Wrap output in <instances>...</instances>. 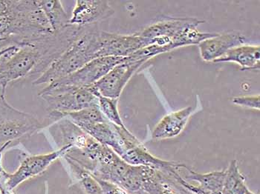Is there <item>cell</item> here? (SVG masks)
Wrapping results in <instances>:
<instances>
[{
  "label": "cell",
  "mask_w": 260,
  "mask_h": 194,
  "mask_svg": "<svg viewBox=\"0 0 260 194\" xmlns=\"http://www.w3.org/2000/svg\"><path fill=\"white\" fill-rule=\"evenodd\" d=\"M210 194H223L222 191L216 192V193H213Z\"/></svg>",
  "instance_id": "25"
},
{
  "label": "cell",
  "mask_w": 260,
  "mask_h": 194,
  "mask_svg": "<svg viewBox=\"0 0 260 194\" xmlns=\"http://www.w3.org/2000/svg\"><path fill=\"white\" fill-rule=\"evenodd\" d=\"M115 14L108 1L105 0H78L70 17L71 25L85 27L98 24Z\"/></svg>",
  "instance_id": "10"
},
{
  "label": "cell",
  "mask_w": 260,
  "mask_h": 194,
  "mask_svg": "<svg viewBox=\"0 0 260 194\" xmlns=\"http://www.w3.org/2000/svg\"><path fill=\"white\" fill-rule=\"evenodd\" d=\"M236 62L240 65L241 70L259 69L260 48L259 46L242 45L231 49L223 57L213 62Z\"/></svg>",
  "instance_id": "14"
},
{
  "label": "cell",
  "mask_w": 260,
  "mask_h": 194,
  "mask_svg": "<svg viewBox=\"0 0 260 194\" xmlns=\"http://www.w3.org/2000/svg\"><path fill=\"white\" fill-rule=\"evenodd\" d=\"M98 182L100 184L101 189H102L104 194H129L124 189L120 187L118 184L112 183L108 181L103 180V179H98Z\"/></svg>",
  "instance_id": "22"
},
{
  "label": "cell",
  "mask_w": 260,
  "mask_h": 194,
  "mask_svg": "<svg viewBox=\"0 0 260 194\" xmlns=\"http://www.w3.org/2000/svg\"><path fill=\"white\" fill-rule=\"evenodd\" d=\"M82 130L102 145L110 147L119 157L122 154L123 142L118 126L107 120L89 125Z\"/></svg>",
  "instance_id": "13"
},
{
  "label": "cell",
  "mask_w": 260,
  "mask_h": 194,
  "mask_svg": "<svg viewBox=\"0 0 260 194\" xmlns=\"http://www.w3.org/2000/svg\"><path fill=\"white\" fill-rule=\"evenodd\" d=\"M233 103L241 107L259 110L260 96H244V97H234L232 100Z\"/></svg>",
  "instance_id": "21"
},
{
  "label": "cell",
  "mask_w": 260,
  "mask_h": 194,
  "mask_svg": "<svg viewBox=\"0 0 260 194\" xmlns=\"http://www.w3.org/2000/svg\"><path fill=\"white\" fill-rule=\"evenodd\" d=\"M64 118L69 119L77 126L79 127L80 129L89 125L107 121V119L101 113L99 105L67 113Z\"/></svg>",
  "instance_id": "19"
},
{
  "label": "cell",
  "mask_w": 260,
  "mask_h": 194,
  "mask_svg": "<svg viewBox=\"0 0 260 194\" xmlns=\"http://www.w3.org/2000/svg\"><path fill=\"white\" fill-rule=\"evenodd\" d=\"M183 171L185 173L186 181H193L198 182L199 187L205 193L210 194L222 191L225 178V170L220 171H213L208 174H199L192 171L188 167L184 166Z\"/></svg>",
  "instance_id": "15"
},
{
  "label": "cell",
  "mask_w": 260,
  "mask_h": 194,
  "mask_svg": "<svg viewBox=\"0 0 260 194\" xmlns=\"http://www.w3.org/2000/svg\"><path fill=\"white\" fill-rule=\"evenodd\" d=\"M118 131L123 142V152L120 157L128 164L168 171H177L182 166L183 164L165 161L152 155L126 127L118 126Z\"/></svg>",
  "instance_id": "5"
},
{
  "label": "cell",
  "mask_w": 260,
  "mask_h": 194,
  "mask_svg": "<svg viewBox=\"0 0 260 194\" xmlns=\"http://www.w3.org/2000/svg\"><path fill=\"white\" fill-rule=\"evenodd\" d=\"M70 148V145H65L51 153L25 156L21 160L17 171L10 174L6 184L8 190L14 191L22 182L44 172L57 159L63 157Z\"/></svg>",
  "instance_id": "9"
},
{
  "label": "cell",
  "mask_w": 260,
  "mask_h": 194,
  "mask_svg": "<svg viewBox=\"0 0 260 194\" xmlns=\"http://www.w3.org/2000/svg\"><path fill=\"white\" fill-rule=\"evenodd\" d=\"M1 52H2V51H0V54H1Z\"/></svg>",
  "instance_id": "26"
},
{
  "label": "cell",
  "mask_w": 260,
  "mask_h": 194,
  "mask_svg": "<svg viewBox=\"0 0 260 194\" xmlns=\"http://www.w3.org/2000/svg\"><path fill=\"white\" fill-rule=\"evenodd\" d=\"M153 45L152 42L137 33L116 34L101 30L99 40L97 58L115 57H128L140 49Z\"/></svg>",
  "instance_id": "7"
},
{
  "label": "cell",
  "mask_w": 260,
  "mask_h": 194,
  "mask_svg": "<svg viewBox=\"0 0 260 194\" xmlns=\"http://www.w3.org/2000/svg\"><path fill=\"white\" fill-rule=\"evenodd\" d=\"M39 96L48 105L49 117L58 120L67 113L99 105V98L89 87H52L46 86Z\"/></svg>",
  "instance_id": "2"
},
{
  "label": "cell",
  "mask_w": 260,
  "mask_h": 194,
  "mask_svg": "<svg viewBox=\"0 0 260 194\" xmlns=\"http://www.w3.org/2000/svg\"><path fill=\"white\" fill-rule=\"evenodd\" d=\"M11 145V144L10 143H7L0 146V193L6 191V190H9L7 189V187H6V184H7L10 174L8 173L3 168V164H2V158H3L4 150Z\"/></svg>",
  "instance_id": "23"
},
{
  "label": "cell",
  "mask_w": 260,
  "mask_h": 194,
  "mask_svg": "<svg viewBox=\"0 0 260 194\" xmlns=\"http://www.w3.org/2000/svg\"><path fill=\"white\" fill-rule=\"evenodd\" d=\"M145 63L143 60L133 61L126 57L91 86L103 97L119 99L130 79Z\"/></svg>",
  "instance_id": "8"
},
{
  "label": "cell",
  "mask_w": 260,
  "mask_h": 194,
  "mask_svg": "<svg viewBox=\"0 0 260 194\" xmlns=\"http://www.w3.org/2000/svg\"><path fill=\"white\" fill-rule=\"evenodd\" d=\"M205 21L192 17L177 18L164 17L137 33L141 37L151 40L153 45L173 50L172 43L178 36L189 28H197Z\"/></svg>",
  "instance_id": "4"
},
{
  "label": "cell",
  "mask_w": 260,
  "mask_h": 194,
  "mask_svg": "<svg viewBox=\"0 0 260 194\" xmlns=\"http://www.w3.org/2000/svg\"><path fill=\"white\" fill-rule=\"evenodd\" d=\"M99 98V109L105 118L112 124L120 127H124L118 110V99L103 97L97 94Z\"/></svg>",
  "instance_id": "20"
},
{
  "label": "cell",
  "mask_w": 260,
  "mask_h": 194,
  "mask_svg": "<svg viewBox=\"0 0 260 194\" xmlns=\"http://www.w3.org/2000/svg\"><path fill=\"white\" fill-rule=\"evenodd\" d=\"M244 194H256L254 193H253V192L251 191V190H250L247 187L246 190H245V193Z\"/></svg>",
  "instance_id": "24"
},
{
  "label": "cell",
  "mask_w": 260,
  "mask_h": 194,
  "mask_svg": "<svg viewBox=\"0 0 260 194\" xmlns=\"http://www.w3.org/2000/svg\"><path fill=\"white\" fill-rule=\"evenodd\" d=\"M43 127L36 117L11 106L0 96V146L33 135Z\"/></svg>",
  "instance_id": "3"
},
{
  "label": "cell",
  "mask_w": 260,
  "mask_h": 194,
  "mask_svg": "<svg viewBox=\"0 0 260 194\" xmlns=\"http://www.w3.org/2000/svg\"><path fill=\"white\" fill-rule=\"evenodd\" d=\"M101 31L98 24L80 28L69 47L33 81L34 86L51 84L72 74L97 58Z\"/></svg>",
  "instance_id": "1"
},
{
  "label": "cell",
  "mask_w": 260,
  "mask_h": 194,
  "mask_svg": "<svg viewBox=\"0 0 260 194\" xmlns=\"http://www.w3.org/2000/svg\"><path fill=\"white\" fill-rule=\"evenodd\" d=\"M50 24L54 33H58L70 26L68 14L59 0H37Z\"/></svg>",
  "instance_id": "16"
},
{
  "label": "cell",
  "mask_w": 260,
  "mask_h": 194,
  "mask_svg": "<svg viewBox=\"0 0 260 194\" xmlns=\"http://www.w3.org/2000/svg\"><path fill=\"white\" fill-rule=\"evenodd\" d=\"M64 159L70 166L74 179H75L77 183L79 184L80 188L85 194H104L97 179L90 172L73 160L67 157H64Z\"/></svg>",
  "instance_id": "17"
},
{
  "label": "cell",
  "mask_w": 260,
  "mask_h": 194,
  "mask_svg": "<svg viewBox=\"0 0 260 194\" xmlns=\"http://www.w3.org/2000/svg\"><path fill=\"white\" fill-rule=\"evenodd\" d=\"M193 111V108L188 106L164 117L154 128L152 139L160 141L179 136L184 131Z\"/></svg>",
  "instance_id": "12"
},
{
  "label": "cell",
  "mask_w": 260,
  "mask_h": 194,
  "mask_svg": "<svg viewBox=\"0 0 260 194\" xmlns=\"http://www.w3.org/2000/svg\"><path fill=\"white\" fill-rule=\"evenodd\" d=\"M126 59V57H107L92 59L72 74L47 86L52 87H89L99 81L114 67Z\"/></svg>",
  "instance_id": "6"
},
{
  "label": "cell",
  "mask_w": 260,
  "mask_h": 194,
  "mask_svg": "<svg viewBox=\"0 0 260 194\" xmlns=\"http://www.w3.org/2000/svg\"><path fill=\"white\" fill-rule=\"evenodd\" d=\"M245 37L238 32H229L202 41L198 45L201 57L206 62H214L229 50L245 44Z\"/></svg>",
  "instance_id": "11"
},
{
  "label": "cell",
  "mask_w": 260,
  "mask_h": 194,
  "mask_svg": "<svg viewBox=\"0 0 260 194\" xmlns=\"http://www.w3.org/2000/svg\"><path fill=\"white\" fill-rule=\"evenodd\" d=\"M247 187L245 176L240 173L238 163L236 160H232L225 170L223 194H244Z\"/></svg>",
  "instance_id": "18"
}]
</instances>
